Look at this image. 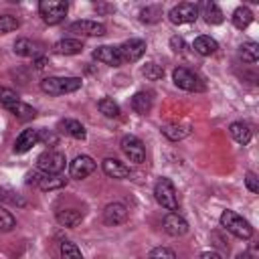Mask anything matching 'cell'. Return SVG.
I'll use <instances>...</instances> for the list:
<instances>
[{"instance_id": "obj_11", "label": "cell", "mask_w": 259, "mask_h": 259, "mask_svg": "<svg viewBox=\"0 0 259 259\" xmlns=\"http://www.w3.org/2000/svg\"><path fill=\"white\" fill-rule=\"evenodd\" d=\"M38 142H40V130L28 127V130H22V132L18 134V138L14 140L12 150H14V154H24V152H28L32 146H36Z\"/></svg>"}, {"instance_id": "obj_17", "label": "cell", "mask_w": 259, "mask_h": 259, "mask_svg": "<svg viewBox=\"0 0 259 259\" xmlns=\"http://www.w3.org/2000/svg\"><path fill=\"white\" fill-rule=\"evenodd\" d=\"M101 168H103V172H105L109 178L121 180V178H127V176H130V166H125V164L119 162L117 158H105L103 164H101Z\"/></svg>"}, {"instance_id": "obj_9", "label": "cell", "mask_w": 259, "mask_h": 259, "mask_svg": "<svg viewBox=\"0 0 259 259\" xmlns=\"http://www.w3.org/2000/svg\"><path fill=\"white\" fill-rule=\"evenodd\" d=\"M117 49H119V55H121L123 63H136L146 53V40H142V38H130L123 45H119Z\"/></svg>"}, {"instance_id": "obj_13", "label": "cell", "mask_w": 259, "mask_h": 259, "mask_svg": "<svg viewBox=\"0 0 259 259\" xmlns=\"http://www.w3.org/2000/svg\"><path fill=\"white\" fill-rule=\"evenodd\" d=\"M162 227L170 237H182L188 233V223L178 212H168L162 221Z\"/></svg>"}, {"instance_id": "obj_10", "label": "cell", "mask_w": 259, "mask_h": 259, "mask_svg": "<svg viewBox=\"0 0 259 259\" xmlns=\"http://www.w3.org/2000/svg\"><path fill=\"white\" fill-rule=\"evenodd\" d=\"M95 160L91 158V156H85V154H81V156H77L71 164H69V172H71V178H77V180H83V178H87L93 170H95Z\"/></svg>"}, {"instance_id": "obj_37", "label": "cell", "mask_w": 259, "mask_h": 259, "mask_svg": "<svg viewBox=\"0 0 259 259\" xmlns=\"http://www.w3.org/2000/svg\"><path fill=\"white\" fill-rule=\"evenodd\" d=\"M148 259H176V253L168 247H154L148 255Z\"/></svg>"}, {"instance_id": "obj_14", "label": "cell", "mask_w": 259, "mask_h": 259, "mask_svg": "<svg viewBox=\"0 0 259 259\" xmlns=\"http://www.w3.org/2000/svg\"><path fill=\"white\" fill-rule=\"evenodd\" d=\"M69 30L71 32H77V34H83V36H103L105 34V26L101 22H95V20H77V22H71L69 24Z\"/></svg>"}, {"instance_id": "obj_42", "label": "cell", "mask_w": 259, "mask_h": 259, "mask_svg": "<svg viewBox=\"0 0 259 259\" xmlns=\"http://www.w3.org/2000/svg\"><path fill=\"white\" fill-rule=\"evenodd\" d=\"M45 65H47V59H45V57H36V59H34V67H36V69H42Z\"/></svg>"}, {"instance_id": "obj_22", "label": "cell", "mask_w": 259, "mask_h": 259, "mask_svg": "<svg viewBox=\"0 0 259 259\" xmlns=\"http://www.w3.org/2000/svg\"><path fill=\"white\" fill-rule=\"evenodd\" d=\"M152 103H154V97L150 91H138L134 97H132V109L138 111V113H148L152 109Z\"/></svg>"}, {"instance_id": "obj_34", "label": "cell", "mask_w": 259, "mask_h": 259, "mask_svg": "<svg viewBox=\"0 0 259 259\" xmlns=\"http://www.w3.org/2000/svg\"><path fill=\"white\" fill-rule=\"evenodd\" d=\"M142 75H144L146 79H150V81H158V79L164 77V69H162L160 65H156V63H146V65L142 67Z\"/></svg>"}, {"instance_id": "obj_39", "label": "cell", "mask_w": 259, "mask_h": 259, "mask_svg": "<svg viewBox=\"0 0 259 259\" xmlns=\"http://www.w3.org/2000/svg\"><path fill=\"white\" fill-rule=\"evenodd\" d=\"M170 49H172L174 53H184V49H186L184 38H182V36H172V38H170Z\"/></svg>"}, {"instance_id": "obj_7", "label": "cell", "mask_w": 259, "mask_h": 259, "mask_svg": "<svg viewBox=\"0 0 259 259\" xmlns=\"http://www.w3.org/2000/svg\"><path fill=\"white\" fill-rule=\"evenodd\" d=\"M119 148H121V152L125 154V158H127L130 162H134V164H142V162H146V148H144V144H142L140 138L127 134V136L121 138Z\"/></svg>"}, {"instance_id": "obj_1", "label": "cell", "mask_w": 259, "mask_h": 259, "mask_svg": "<svg viewBox=\"0 0 259 259\" xmlns=\"http://www.w3.org/2000/svg\"><path fill=\"white\" fill-rule=\"evenodd\" d=\"M221 227L225 231H229L231 235H235L237 239H251L253 237V227L249 225L247 219H243L241 214H237L235 210H223L221 214Z\"/></svg>"}, {"instance_id": "obj_40", "label": "cell", "mask_w": 259, "mask_h": 259, "mask_svg": "<svg viewBox=\"0 0 259 259\" xmlns=\"http://www.w3.org/2000/svg\"><path fill=\"white\" fill-rule=\"evenodd\" d=\"M42 178V174H38L36 170H32V172H28L26 174V184H36L38 186V180Z\"/></svg>"}, {"instance_id": "obj_15", "label": "cell", "mask_w": 259, "mask_h": 259, "mask_svg": "<svg viewBox=\"0 0 259 259\" xmlns=\"http://www.w3.org/2000/svg\"><path fill=\"white\" fill-rule=\"evenodd\" d=\"M125 219H127V208H125V204H121V202H109V204L103 208V223H105L107 227L121 225Z\"/></svg>"}, {"instance_id": "obj_2", "label": "cell", "mask_w": 259, "mask_h": 259, "mask_svg": "<svg viewBox=\"0 0 259 259\" xmlns=\"http://www.w3.org/2000/svg\"><path fill=\"white\" fill-rule=\"evenodd\" d=\"M81 83L83 81L79 77H45L40 81V89L49 95H65L77 91Z\"/></svg>"}, {"instance_id": "obj_23", "label": "cell", "mask_w": 259, "mask_h": 259, "mask_svg": "<svg viewBox=\"0 0 259 259\" xmlns=\"http://www.w3.org/2000/svg\"><path fill=\"white\" fill-rule=\"evenodd\" d=\"M55 217H57V223L63 227H77L83 219L81 210H77V208H61V210H57Z\"/></svg>"}, {"instance_id": "obj_19", "label": "cell", "mask_w": 259, "mask_h": 259, "mask_svg": "<svg viewBox=\"0 0 259 259\" xmlns=\"http://www.w3.org/2000/svg\"><path fill=\"white\" fill-rule=\"evenodd\" d=\"M192 49H194L198 55H202V57H210V55H214V53H217L219 42H217L212 36H208V34H200V36H196V38H194Z\"/></svg>"}, {"instance_id": "obj_4", "label": "cell", "mask_w": 259, "mask_h": 259, "mask_svg": "<svg viewBox=\"0 0 259 259\" xmlns=\"http://www.w3.org/2000/svg\"><path fill=\"white\" fill-rule=\"evenodd\" d=\"M67 10H69V4L63 0H42L38 4V14L49 26L63 22L67 16Z\"/></svg>"}, {"instance_id": "obj_5", "label": "cell", "mask_w": 259, "mask_h": 259, "mask_svg": "<svg viewBox=\"0 0 259 259\" xmlns=\"http://www.w3.org/2000/svg\"><path fill=\"white\" fill-rule=\"evenodd\" d=\"M36 166L42 174H61L67 166V160H65V154L57 150H47L36 158Z\"/></svg>"}, {"instance_id": "obj_36", "label": "cell", "mask_w": 259, "mask_h": 259, "mask_svg": "<svg viewBox=\"0 0 259 259\" xmlns=\"http://www.w3.org/2000/svg\"><path fill=\"white\" fill-rule=\"evenodd\" d=\"M14 227H16V219L12 217V212L0 206V231H12Z\"/></svg>"}, {"instance_id": "obj_24", "label": "cell", "mask_w": 259, "mask_h": 259, "mask_svg": "<svg viewBox=\"0 0 259 259\" xmlns=\"http://www.w3.org/2000/svg\"><path fill=\"white\" fill-rule=\"evenodd\" d=\"M162 134L170 142H180V140H184L190 134V127L182 125V123H166V125H162Z\"/></svg>"}, {"instance_id": "obj_29", "label": "cell", "mask_w": 259, "mask_h": 259, "mask_svg": "<svg viewBox=\"0 0 259 259\" xmlns=\"http://www.w3.org/2000/svg\"><path fill=\"white\" fill-rule=\"evenodd\" d=\"M97 109L105 115V117H119V105L111 99V97H103V99H99L97 101Z\"/></svg>"}, {"instance_id": "obj_25", "label": "cell", "mask_w": 259, "mask_h": 259, "mask_svg": "<svg viewBox=\"0 0 259 259\" xmlns=\"http://www.w3.org/2000/svg\"><path fill=\"white\" fill-rule=\"evenodd\" d=\"M67 186V178L61 176V174H42V178L38 180V188L49 192V190H57V188H63Z\"/></svg>"}, {"instance_id": "obj_21", "label": "cell", "mask_w": 259, "mask_h": 259, "mask_svg": "<svg viewBox=\"0 0 259 259\" xmlns=\"http://www.w3.org/2000/svg\"><path fill=\"white\" fill-rule=\"evenodd\" d=\"M53 49L57 55H79L83 51V42L79 38H61L55 42Z\"/></svg>"}, {"instance_id": "obj_30", "label": "cell", "mask_w": 259, "mask_h": 259, "mask_svg": "<svg viewBox=\"0 0 259 259\" xmlns=\"http://www.w3.org/2000/svg\"><path fill=\"white\" fill-rule=\"evenodd\" d=\"M0 103H2L4 109L12 111V109L20 103V99H18L16 91H12V89H8V87H0Z\"/></svg>"}, {"instance_id": "obj_3", "label": "cell", "mask_w": 259, "mask_h": 259, "mask_svg": "<svg viewBox=\"0 0 259 259\" xmlns=\"http://www.w3.org/2000/svg\"><path fill=\"white\" fill-rule=\"evenodd\" d=\"M154 198H156V202L162 208H166L170 212L178 210V196H176V188H174L170 178H158L156 180V184H154Z\"/></svg>"}, {"instance_id": "obj_33", "label": "cell", "mask_w": 259, "mask_h": 259, "mask_svg": "<svg viewBox=\"0 0 259 259\" xmlns=\"http://www.w3.org/2000/svg\"><path fill=\"white\" fill-rule=\"evenodd\" d=\"M18 26H20V20L16 16H12V14H2L0 16V34L14 32Z\"/></svg>"}, {"instance_id": "obj_16", "label": "cell", "mask_w": 259, "mask_h": 259, "mask_svg": "<svg viewBox=\"0 0 259 259\" xmlns=\"http://www.w3.org/2000/svg\"><path fill=\"white\" fill-rule=\"evenodd\" d=\"M14 53L18 57H42V45L36 42V40H30V38H18L14 42Z\"/></svg>"}, {"instance_id": "obj_20", "label": "cell", "mask_w": 259, "mask_h": 259, "mask_svg": "<svg viewBox=\"0 0 259 259\" xmlns=\"http://www.w3.org/2000/svg\"><path fill=\"white\" fill-rule=\"evenodd\" d=\"M59 132L75 138V140H85L87 132H85V125L77 119H61L59 121Z\"/></svg>"}, {"instance_id": "obj_43", "label": "cell", "mask_w": 259, "mask_h": 259, "mask_svg": "<svg viewBox=\"0 0 259 259\" xmlns=\"http://www.w3.org/2000/svg\"><path fill=\"white\" fill-rule=\"evenodd\" d=\"M235 259H251V255H249V253L245 251V253H239V255H237Z\"/></svg>"}, {"instance_id": "obj_18", "label": "cell", "mask_w": 259, "mask_h": 259, "mask_svg": "<svg viewBox=\"0 0 259 259\" xmlns=\"http://www.w3.org/2000/svg\"><path fill=\"white\" fill-rule=\"evenodd\" d=\"M229 134H231V138L237 142V144H249L251 142V138H253V130L249 127V123H245V121H233L231 125H229Z\"/></svg>"}, {"instance_id": "obj_38", "label": "cell", "mask_w": 259, "mask_h": 259, "mask_svg": "<svg viewBox=\"0 0 259 259\" xmlns=\"http://www.w3.org/2000/svg\"><path fill=\"white\" fill-rule=\"evenodd\" d=\"M245 186H247V190L253 192V194L259 192V178L255 176V172H247V174H245Z\"/></svg>"}, {"instance_id": "obj_41", "label": "cell", "mask_w": 259, "mask_h": 259, "mask_svg": "<svg viewBox=\"0 0 259 259\" xmlns=\"http://www.w3.org/2000/svg\"><path fill=\"white\" fill-rule=\"evenodd\" d=\"M200 259H223L217 251H204L202 255H200Z\"/></svg>"}, {"instance_id": "obj_6", "label": "cell", "mask_w": 259, "mask_h": 259, "mask_svg": "<svg viewBox=\"0 0 259 259\" xmlns=\"http://www.w3.org/2000/svg\"><path fill=\"white\" fill-rule=\"evenodd\" d=\"M172 81H174L176 87H180L184 91H204L202 79L194 71H190L186 67H176L172 71Z\"/></svg>"}, {"instance_id": "obj_31", "label": "cell", "mask_w": 259, "mask_h": 259, "mask_svg": "<svg viewBox=\"0 0 259 259\" xmlns=\"http://www.w3.org/2000/svg\"><path fill=\"white\" fill-rule=\"evenodd\" d=\"M160 16H162V6H158V4L146 6V8H142V12H140V20H142V22H158Z\"/></svg>"}, {"instance_id": "obj_27", "label": "cell", "mask_w": 259, "mask_h": 259, "mask_svg": "<svg viewBox=\"0 0 259 259\" xmlns=\"http://www.w3.org/2000/svg\"><path fill=\"white\" fill-rule=\"evenodd\" d=\"M202 16H204V20H206V24H221L223 20H225V16H223V12H221V8L214 4V2H206L204 6H202Z\"/></svg>"}, {"instance_id": "obj_32", "label": "cell", "mask_w": 259, "mask_h": 259, "mask_svg": "<svg viewBox=\"0 0 259 259\" xmlns=\"http://www.w3.org/2000/svg\"><path fill=\"white\" fill-rule=\"evenodd\" d=\"M59 251H61V259H83L79 247L75 243H71V241H63Z\"/></svg>"}, {"instance_id": "obj_12", "label": "cell", "mask_w": 259, "mask_h": 259, "mask_svg": "<svg viewBox=\"0 0 259 259\" xmlns=\"http://www.w3.org/2000/svg\"><path fill=\"white\" fill-rule=\"evenodd\" d=\"M93 59H97L99 63L109 65V67H119V65H123V59H121V55H119V49H117V47H109V45L97 47V49L93 51Z\"/></svg>"}, {"instance_id": "obj_35", "label": "cell", "mask_w": 259, "mask_h": 259, "mask_svg": "<svg viewBox=\"0 0 259 259\" xmlns=\"http://www.w3.org/2000/svg\"><path fill=\"white\" fill-rule=\"evenodd\" d=\"M10 113H12V115H16V117H18V119H22V121H28V119H32V117L36 115V111H34L30 105L22 103V101H20V103L10 111Z\"/></svg>"}, {"instance_id": "obj_8", "label": "cell", "mask_w": 259, "mask_h": 259, "mask_svg": "<svg viewBox=\"0 0 259 259\" xmlns=\"http://www.w3.org/2000/svg\"><path fill=\"white\" fill-rule=\"evenodd\" d=\"M168 18H170L172 24H188V22H194L198 18V6L192 4V2H180V4H176L168 12Z\"/></svg>"}, {"instance_id": "obj_26", "label": "cell", "mask_w": 259, "mask_h": 259, "mask_svg": "<svg viewBox=\"0 0 259 259\" xmlns=\"http://www.w3.org/2000/svg\"><path fill=\"white\" fill-rule=\"evenodd\" d=\"M233 24H235V28H239V30H245L251 22H253V12L247 8V6H239L235 12H233Z\"/></svg>"}, {"instance_id": "obj_28", "label": "cell", "mask_w": 259, "mask_h": 259, "mask_svg": "<svg viewBox=\"0 0 259 259\" xmlns=\"http://www.w3.org/2000/svg\"><path fill=\"white\" fill-rule=\"evenodd\" d=\"M239 57H241L245 63H251V65L257 63V59H259V45L253 42V40L243 42L241 49H239Z\"/></svg>"}]
</instances>
